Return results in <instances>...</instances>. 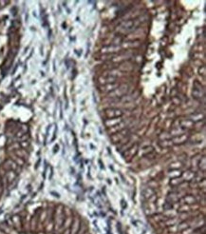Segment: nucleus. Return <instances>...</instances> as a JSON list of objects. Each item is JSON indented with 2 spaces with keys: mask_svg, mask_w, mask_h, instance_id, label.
<instances>
[{
  "mask_svg": "<svg viewBox=\"0 0 206 234\" xmlns=\"http://www.w3.org/2000/svg\"><path fill=\"white\" fill-rule=\"evenodd\" d=\"M79 226H80V223L78 221H75L72 228H71V229H70V234H77L78 229H79Z\"/></svg>",
  "mask_w": 206,
  "mask_h": 234,
  "instance_id": "nucleus-1",
  "label": "nucleus"
},
{
  "mask_svg": "<svg viewBox=\"0 0 206 234\" xmlns=\"http://www.w3.org/2000/svg\"><path fill=\"white\" fill-rule=\"evenodd\" d=\"M10 176V178H9V181H10V182H11V181L12 180H14V178L15 177V174H14V172H9V174H8V177Z\"/></svg>",
  "mask_w": 206,
  "mask_h": 234,
  "instance_id": "nucleus-2",
  "label": "nucleus"
}]
</instances>
